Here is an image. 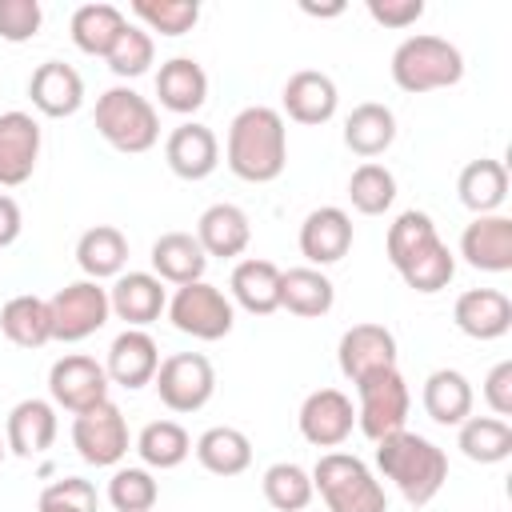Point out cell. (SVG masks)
<instances>
[{"mask_svg": "<svg viewBox=\"0 0 512 512\" xmlns=\"http://www.w3.org/2000/svg\"><path fill=\"white\" fill-rule=\"evenodd\" d=\"M224 164L248 184H272L288 164V128L284 116L268 104H248L232 116L224 140Z\"/></svg>", "mask_w": 512, "mask_h": 512, "instance_id": "1", "label": "cell"}, {"mask_svg": "<svg viewBox=\"0 0 512 512\" xmlns=\"http://www.w3.org/2000/svg\"><path fill=\"white\" fill-rule=\"evenodd\" d=\"M376 468L384 472V480L396 484V492L412 508H424L428 500H436V492L448 480V456H444V448H436L428 436L408 432V428L376 440Z\"/></svg>", "mask_w": 512, "mask_h": 512, "instance_id": "2", "label": "cell"}, {"mask_svg": "<svg viewBox=\"0 0 512 512\" xmlns=\"http://www.w3.org/2000/svg\"><path fill=\"white\" fill-rule=\"evenodd\" d=\"M392 80L400 92H440V88H452L460 84L464 76V56L452 40L444 36H432V32H416V36H404L392 52Z\"/></svg>", "mask_w": 512, "mask_h": 512, "instance_id": "3", "label": "cell"}, {"mask_svg": "<svg viewBox=\"0 0 512 512\" xmlns=\"http://www.w3.org/2000/svg\"><path fill=\"white\" fill-rule=\"evenodd\" d=\"M312 488L320 492L328 512H388L384 484L352 452H324L312 468Z\"/></svg>", "mask_w": 512, "mask_h": 512, "instance_id": "4", "label": "cell"}, {"mask_svg": "<svg viewBox=\"0 0 512 512\" xmlns=\"http://www.w3.org/2000/svg\"><path fill=\"white\" fill-rule=\"evenodd\" d=\"M96 132L128 156H140L148 148H156L160 140V116L152 108L148 96H140L128 84H116L108 92L96 96Z\"/></svg>", "mask_w": 512, "mask_h": 512, "instance_id": "5", "label": "cell"}, {"mask_svg": "<svg viewBox=\"0 0 512 512\" xmlns=\"http://www.w3.org/2000/svg\"><path fill=\"white\" fill-rule=\"evenodd\" d=\"M168 320L176 332L192 336V340H224L236 324V304L208 280L196 284H180L168 296Z\"/></svg>", "mask_w": 512, "mask_h": 512, "instance_id": "6", "label": "cell"}, {"mask_svg": "<svg viewBox=\"0 0 512 512\" xmlns=\"http://www.w3.org/2000/svg\"><path fill=\"white\" fill-rule=\"evenodd\" d=\"M408 408H412V392H408L400 368L376 372L356 384V424L372 444L400 432L408 420Z\"/></svg>", "mask_w": 512, "mask_h": 512, "instance_id": "7", "label": "cell"}, {"mask_svg": "<svg viewBox=\"0 0 512 512\" xmlns=\"http://www.w3.org/2000/svg\"><path fill=\"white\" fill-rule=\"evenodd\" d=\"M48 312H52V340L80 344L108 324V316H112L108 288L96 280H72L56 296H48Z\"/></svg>", "mask_w": 512, "mask_h": 512, "instance_id": "8", "label": "cell"}, {"mask_svg": "<svg viewBox=\"0 0 512 512\" xmlns=\"http://www.w3.org/2000/svg\"><path fill=\"white\" fill-rule=\"evenodd\" d=\"M156 396L168 412H200L216 392V368L204 352H172L156 368Z\"/></svg>", "mask_w": 512, "mask_h": 512, "instance_id": "9", "label": "cell"}, {"mask_svg": "<svg viewBox=\"0 0 512 512\" xmlns=\"http://www.w3.org/2000/svg\"><path fill=\"white\" fill-rule=\"evenodd\" d=\"M128 420L112 400H100L88 412H76L72 420V448L84 464L116 468L128 456Z\"/></svg>", "mask_w": 512, "mask_h": 512, "instance_id": "10", "label": "cell"}, {"mask_svg": "<svg viewBox=\"0 0 512 512\" xmlns=\"http://www.w3.org/2000/svg\"><path fill=\"white\" fill-rule=\"evenodd\" d=\"M108 384L112 380H108L104 364L96 356H84V352H68L48 368V396L56 408H64L72 416L108 400Z\"/></svg>", "mask_w": 512, "mask_h": 512, "instance_id": "11", "label": "cell"}, {"mask_svg": "<svg viewBox=\"0 0 512 512\" xmlns=\"http://www.w3.org/2000/svg\"><path fill=\"white\" fill-rule=\"evenodd\" d=\"M300 436L312 444V448H340L352 428H356V408H352V396L340 392V388H316L304 396L300 404Z\"/></svg>", "mask_w": 512, "mask_h": 512, "instance_id": "12", "label": "cell"}, {"mask_svg": "<svg viewBox=\"0 0 512 512\" xmlns=\"http://www.w3.org/2000/svg\"><path fill=\"white\" fill-rule=\"evenodd\" d=\"M336 364L352 384L388 372L396 368V336L384 324H352L336 344Z\"/></svg>", "mask_w": 512, "mask_h": 512, "instance_id": "13", "label": "cell"}, {"mask_svg": "<svg viewBox=\"0 0 512 512\" xmlns=\"http://www.w3.org/2000/svg\"><path fill=\"white\" fill-rule=\"evenodd\" d=\"M40 160V124L32 112H0V188H20L32 180Z\"/></svg>", "mask_w": 512, "mask_h": 512, "instance_id": "14", "label": "cell"}, {"mask_svg": "<svg viewBox=\"0 0 512 512\" xmlns=\"http://www.w3.org/2000/svg\"><path fill=\"white\" fill-rule=\"evenodd\" d=\"M28 100L40 116L48 120H64V116H76L80 104H84V80L72 64L64 60H44L32 68L28 76Z\"/></svg>", "mask_w": 512, "mask_h": 512, "instance_id": "15", "label": "cell"}, {"mask_svg": "<svg viewBox=\"0 0 512 512\" xmlns=\"http://www.w3.org/2000/svg\"><path fill=\"white\" fill-rule=\"evenodd\" d=\"M164 160L180 180H208L220 164V140L208 124L184 120L164 140Z\"/></svg>", "mask_w": 512, "mask_h": 512, "instance_id": "16", "label": "cell"}, {"mask_svg": "<svg viewBox=\"0 0 512 512\" xmlns=\"http://www.w3.org/2000/svg\"><path fill=\"white\" fill-rule=\"evenodd\" d=\"M352 248V216L336 204L312 208L300 224V256L312 268H328L336 260H344Z\"/></svg>", "mask_w": 512, "mask_h": 512, "instance_id": "17", "label": "cell"}, {"mask_svg": "<svg viewBox=\"0 0 512 512\" xmlns=\"http://www.w3.org/2000/svg\"><path fill=\"white\" fill-rule=\"evenodd\" d=\"M280 100H284L288 120L308 124V128L328 124V120L336 116V108H340L336 80H332L328 72H320V68H300V72H292L288 84H284V92H280Z\"/></svg>", "mask_w": 512, "mask_h": 512, "instance_id": "18", "label": "cell"}, {"mask_svg": "<svg viewBox=\"0 0 512 512\" xmlns=\"http://www.w3.org/2000/svg\"><path fill=\"white\" fill-rule=\"evenodd\" d=\"M56 432H60L56 404L40 400V396H28V400L12 404L8 420H4V444H8V452L24 456V460L48 452L56 444Z\"/></svg>", "mask_w": 512, "mask_h": 512, "instance_id": "19", "label": "cell"}, {"mask_svg": "<svg viewBox=\"0 0 512 512\" xmlns=\"http://www.w3.org/2000/svg\"><path fill=\"white\" fill-rule=\"evenodd\" d=\"M156 368H160V348L156 340L144 332V328H124L112 344H108V360H104V372L112 384L136 392L144 384L156 380Z\"/></svg>", "mask_w": 512, "mask_h": 512, "instance_id": "20", "label": "cell"}, {"mask_svg": "<svg viewBox=\"0 0 512 512\" xmlns=\"http://www.w3.org/2000/svg\"><path fill=\"white\" fill-rule=\"evenodd\" d=\"M108 308H112V316H120L128 328H148V324L160 320V312L168 308L164 280L152 276V272H120L116 284L108 288Z\"/></svg>", "mask_w": 512, "mask_h": 512, "instance_id": "21", "label": "cell"}, {"mask_svg": "<svg viewBox=\"0 0 512 512\" xmlns=\"http://www.w3.org/2000/svg\"><path fill=\"white\" fill-rule=\"evenodd\" d=\"M460 256L476 272H512V220L500 212L476 216L460 232Z\"/></svg>", "mask_w": 512, "mask_h": 512, "instance_id": "22", "label": "cell"}, {"mask_svg": "<svg viewBox=\"0 0 512 512\" xmlns=\"http://www.w3.org/2000/svg\"><path fill=\"white\" fill-rule=\"evenodd\" d=\"M452 320L472 340H500L512 328V300L500 288H468L456 296Z\"/></svg>", "mask_w": 512, "mask_h": 512, "instance_id": "23", "label": "cell"}, {"mask_svg": "<svg viewBox=\"0 0 512 512\" xmlns=\"http://www.w3.org/2000/svg\"><path fill=\"white\" fill-rule=\"evenodd\" d=\"M280 272L272 260H260V256H244L236 260L232 276H228V300L240 304L248 316H272L280 308Z\"/></svg>", "mask_w": 512, "mask_h": 512, "instance_id": "24", "label": "cell"}, {"mask_svg": "<svg viewBox=\"0 0 512 512\" xmlns=\"http://www.w3.org/2000/svg\"><path fill=\"white\" fill-rule=\"evenodd\" d=\"M204 248V256H220V260H236L244 256L248 240H252V224H248V212L236 208V204H212L200 212L196 220V232H192Z\"/></svg>", "mask_w": 512, "mask_h": 512, "instance_id": "25", "label": "cell"}, {"mask_svg": "<svg viewBox=\"0 0 512 512\" xmlns=\"http://www.w3.org/2000/svg\"><path fill=\"white\" fill-rule=\"evenodd\" d=\"M156 96H160V108L176 116H192L208 100V72L192 56H172L156 72Z\"/></svg>", "mask_w": 512, "mask_h": 512, "instance_id": "26", "label": "cell"}, {"mask_svg": "<svg viewBox=\"0 0 512 512\" xmlns=\"http://www.w3.org/2000/svg\"><path fill=\"white\" fill-rule=\"evenodd\" d=\"M152 276H160L164 284H196L204 280L208 256L200 248V240L192 232H160L152 240Z\"/></svg>", "mask_w": 512, "mask_h": 512, "instance_id": "27", "label": "cell"}, {"mask_svg": "<svg viewBox=\"0 0 512 512\" xmlns=\"http://www.w3.org/2000/svg\"><path fill=\"white\" fill-rule=\"evenodd\" d=\"M336 304V284L324 276V268L300 264L280 272V308H288L300 320H320Z\"/></svg>", "mask_w": 512, "mask_h": 512, "instance_id": "28", "label": "cell"}, {"mask_svg": "<svg viewBox=\"0 0 512 512\" xmlns=\"http://www.w3.org/2000/svg\"><path fill=\"white\" fill-rule=\"evenodd\" d=\"M392 140H396V116H392L388 104L364 100V104H356L348 112V120H344V148L356 152L360 160L384 156L392 148Z\"/></svg>", "mask_w": 512, "mask_h": 512, "instance_id": "29", "label": "cell"}, {"mask_svg": "<svg viewBox=\"0 0 512 512\" xmlns=\"http://www.w3.org/2000/svg\"><path fill=\"white\" fill-rule=\"evenodd\" d=\"M76 264L84 280H116L128 264V236L116 224H96L76 240Z\"/></svg>", "mask_w": 512, "mask_h": 512, "instance_id": "30", "label": "cell"}, {"mask_svg": "<svg viewBox=\"0 0 512 512\" xmlns=\"http://www.w3.org/2000/svg\"><path fill=\"white\" fill-rule=\"evenodd\" d=\"M456 192H460V204L476 216H492L500 212V204L508 200V168L492 156H480V160H468L460 168V180H456Z\"/></svg>", "mask_w": 512, "mask_h": 512, "instance_id": "31", "label": "cell"}, {"mask_svg": "<svg viewBox=\"0 0 512 512\" xmlns=\"http://www.w3.org/2000/svg\"><path fill=\"white\" fill-rule=\"evenodd\" d=\"M420 404H424V412H428L436 424L460 428V424L472 416V384H468V376L456 372V368H436V372L424 380Z\"/></svg>", "mask_w": 512, "mask_h": 512, "instance_id": "32", "label": "cell"}, {"mask_svg": "<svg viewBox=\"0 0 512 512\" xmlns=\"http://www.w3.org/2000/svg\"><path fill=\"white\" fill-rule=\"evenodd\" d=\"M192 452H196L200 468L212 476H240L252 464V440L232 424H216V428L200 432Z\"/></svg>", "mask_w": 512, "mask_h": 512, "instance_id": "33", "label": "cell"}, {"mask_svg": "<svg viewBox=\"0 0 512 512\" xmlns=\"http://www.w3.org/2000/svg\"><path fill=\"white\" fill-rule=\"evenodd\" d=\"M128 28V16L116 8V4H80L68 20V32H72V44L88 56H108L112 44L120 40V32Z\"/></svg>", "mask_w": 512, "mask_h": 512, "instance_id": "34", "label": "cell"}, {"mask_svg": "<svg viewBox=\"0 0 512 512\" xmlns=\"http://www.w3.org/2000/svg\"><path fill=\"white\" fill-rule=\"evenodd\" d=\"M0 332L16 344V348H44L52 340V312L44 296L20 292L12 300H4L0 308Z\"/></svg>", "mask_w": 512, "mask_h": 512, "instance_id": "35", "label": "cell"}, {"mask_svg": "<svg viewBox=\"0 0 512 512\" xmlns=\"http://www.w3.org/2000/svg\"><path fill=\"white\" fill-rule=\"evenodd\" d=\"M456 448L472 464H500L512 456V424L500 416H468L456 432Z\"/></svg>", "mask_w": 512, "mask_h": 512, "instance_id": "36", "label": "cell"}, {"mask_svg": "<svg viewBox=\"0 0 512 512\" xmlns=\"http://www.w3.org/2000/svg\"><path fill=\"white\" fill-rule=\"evenodd\" d=\"M136 452H140L144 468L168 472V468H180V464L192 456V436H188L184 424H176V420H152V424L140 428Z\"/></svg>", "mask_w": 512, "mask_h": 512, "instance_id": "37", "label": "cell"}, {"mask_svg": "<svg viewBox=\"0 0 512 512\" xmlns=\"http://www.w3.org/2000/svg\"><path fill=\"white\" fill-rule=\"evenodd\" d=\"M440 236H436V224L428 212L420 208H408L400 212L392 224H388V236H384V252H388V264L400 272L408 260H416L424 248H432Z\"/></svg>", "mask_w": 512, "mask_h": 512, "instance_id": "38", "label": "cell"}, {"mask_svg": "<svg viewBox=\"0 0 512 512\" xmlns=\"http://www.w3.org/2000/svg\"><path fill=\"white\" fill-rule=\"evenodd\" d=\"M260 488H264V500L276 508V512H304L316 496L312 488V472H304L300 464L292 460H276L264 468L260 476Z\"/></svg>", "mask_w": 512, "mask_h": 512, "instance_id": "39", "label": "cell"}, {"mask_svg": "<svg viewBox=\"0 0 512 512\" xmlns=\"http://www.w3.org/2000/svg\"><path fill=\"white\" fill-rule=\"evenodd\" d=\"M348 200L360 216H384L396 200V176L376 164V160H364L352 176H348Z\"/></svg>", "mask_w": 512, "mask_h": 512, "instance_id": "40", "label": "cell"}, {"mask_svg": "<svg viewBox=\"0 0 512 512\" xmlns=\"http://www.w3.org/2000/svg\"><path fill=\"white\" fill-rule=\"evenodd\" d=\"M452 276H456V256H452V248H448L444 240H436L432 248H424L416 260H408V264L400 268V280H404L412 292H420V296H432V292L448 288Z\"/></svg>", "mask_w": 512, "mask_h": 512, "instance_id": "41", "label": "cell"}, {"mask_svg": "<svg viewBox=\"0 0 512 512\" xmlns=\"http://www.w3.org/2000/svg\"><path fill=\"white\" fill-rule=\"evenodd\" d=\"M132 16L144 24V32L160 36H184L200 20L196 0H132Z\"/></svg>", "mask_w": 512, "mask_h": 512, "instance_id": "42", "label": "cell"}, {"mask_svg": "<svg viewBox=\"0 0 512 512\" xmlns=\"http://www.w3.org/2000/svg\"><path fill=\"white\" fill-rule=\"evenodd\" d=\"M160 500V484L152 468H116L108 480V504L116 512H152Z\"/></svg>", "mask_w": 512, "mask_h": 512, "instance_id": "43", "label": "cell"}, {"mask_svg": "<svg viewBox=\"0 0 512 512\" xmlns=\"http://www.w3.org/2000/svg\"><path fill=\"white\" fill-rule=\"evenodd\" d=\"M104 60H108L112 76L136 80V76H144V72L152 68V60H156V40H152V32H144L140 24H128Z\"/></svg>", "mask_w": 512, "mask_h": 512, "instance_id": "44", "label": "cell"}, {"mask_svg": "<svg viewBox=\"0 0 512 512\" xmlns=\"http://www.w3.org/2000/svg\"><path fill=\"white\" fill-rule=\"evenodd\" d=\"M40 512H96L100 508V496H96V484L84 480V476H64V480H52L40 500H36Z\"/></svg>", "mask_w": 512, "mask_h": 512, "instance_id": "45", "label": "cell"}, {"mask_svg": "<svg viewBox=\"0 0 512 512\" xmlns=\"http://www.w3.org/2000/svg\"><path fill=\"white\" fill-rule=\"evenodd\" d=\"M40 24H44L40 0H0V40L24 44L40 32Z\"/></svg>", "mask_w": 512, "mask_h": 512, "instance_id": "46", "label": "cell"}, {"mask_svg": "<svg viewBox=\"0 0 512 512\" xmlns=\"http://www.w3.org/2000/svg\"><path fill=\"white\" fill-rule=\"evenodd\" d=\"M484 404L492 408V416H512V360L492 364V372L484 376Z\"/></svg>", "mask_w": 512, "mask_h": 512, "instance_id": "47", "label": "cell"}, {"mask_svg": "<svg viewBox=\"0 0 512 512\" xmlns=\"http://www.w3.org/2000/svg\"><path fill=\"white\" fill-rule=\"evenodd\" d=\"M368 16L384 28H408L424 16V0H368Z\"/></svg>", "mask_w": 512, "mask_h": 512, "instance_id": "48", "label": "cell"}, {"mask_svg": "<svg viewBox=\"0 0 512 512\" xmlns=\"http://www.w3.org/2000/svg\"><path fill=\"white\" fill-rule=\"evenodd\" d=\"M20 228H24L20 204H16V200H12L8 192H0V248L16 244V240H20Z\"/></svg>", "mask_w": 512, "mask_h": 512, "instance_id": "49", "label": "cell"}, {"mask_svg": "<svg viewBox=\"0 0 512 512\" xmlns=\"http://www.w3.org/2000/svg\"><path fill=\"white\" fill-rule=\"evenodd\" d=\"M300 8H304L308 16H340V12H344V4H340V0H336V4H308V0H304Z\"/></svg>", "mask_w": 512, "mask_h": 512, "instance_id": "50", "label": "cell"}, {"mask_svg": "<svg viewBox=\"0 0 512 512\" xmlns=\"http://www.w3.org/2000/svg\"><path fill=\"white\" fill-rule=\"evenodd\" d=\"M4 452H8V444H4V436H0V460H4Z\"/></svg>", "mask_w": 512, "mask_h": 512, "instance_id": "51", "label": "cell"}]
</instances>
